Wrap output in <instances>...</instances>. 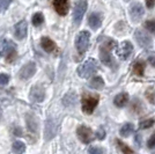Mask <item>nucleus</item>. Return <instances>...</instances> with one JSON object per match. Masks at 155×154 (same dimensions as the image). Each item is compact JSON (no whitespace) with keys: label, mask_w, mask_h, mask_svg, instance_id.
I'll list each match as a JSON object with an SVG mask.
<instances>
[{"label":"nucleus","mask_w":155,"mask_h":154,"mask_svg":"<svg viewBox=\"0 0 155 154\" xmlns=\"http://www.w3.org/2000/svg\"><path fill=\"white\" fill-rule=\"evenodd\" d=\"M26 125L27 130H28V137L30 139V142H35V140L38 138V130H39V124H38V118L36 116L28 112L26 114Z\"/></svg>","instance_id":"1"},{"label":"nucleus","mask_w":155,"mask_h":154,"mask_svg":"<svg viewBox=\"0 0 155 154\" xmlns=\"http://www.w3.org/2000/svg\"><path fill=\"white\" fill-rule=\"evenodd\" d=\"M97 71V63L95 59H88L86 60L84 64L80 65L78 67V74L80 78H84V79H87V78L91 77L93 74H95Z\"/></svg>","instance_id":"2"},{"label":"nucleus","mask_w":155,"mask_h":154,"mask_svg":"<svg viewBox=\"0 0 155 154\" xmlns=\"http://www.w3.org/2000/svg\"><path fill=\"white\" fill-rule=\"evenodd\" d=\"M89 38H91V34L86 30H82L78 34L77 38H75V48L79 55H84L87 51L88 45H89Z\"/></svg>","instance_id":"3"},{"label":"nucleus","mask_w":155,"mask_h":154,"mask_svg":"<svg viewBox=\"0 0 155 154\" xmlns=\"http://www.w3.org/2000/svg\"><path fill=\"white\" fill-rule=\"evenodd\" d=\"M98 104V96L97 95H91L84 93L82 96V111L87 115L93 114L94 109Z\"/></svg>","instance_id":"4"},{"label":"nucleus","mask_w":155,"mask_h":154,"mask_svg":"<svg viewBox=\"0 0 155 154\" xmlns=\"http://www.w3.org/2000/svg\"><path fill=\"white\" fill-rule=\"evenodd\" d=\"M87 1H77L75 5H74V13H73V22H74V26L78 27L80 25L81 20L84 18V14L86 13V9H87Z\"/></svg>","instance_id":"5"},{"label":"nucleus","mask_w":155,"mask_h":154,"mask_svg":"<svg viewBox=\"0 0 155 154\" xmlns=\"http://www.w3.org/2000/svg\"><path fill=\"white\" fill-rule=\"evenodd\" d=\"M134 37H136V41L138 42V44L140 45L141 48L147 49V48H150L152 44H153L152 37L142 29H137L136 32H134Z\"/></svg>","instance_id":"6"},{"label":"nucleus","mask_w":155,"mask_h":154,"mask_svg":"<svg viewBox=\"0 0 155 154\" xmlns=\"http://www.w3.org/2000/svg\"><path fill=\"white\" fill-rule=\"evenodd\" d=\"M45 99V89L42 85H34L30 89V100L32 102H43Z\"/></svg>","instance_id":"7"},{"label":"nucleus","mask_w":155,"mask_h":154,"mask_svg":"<svg viewBox=\"0 0 155 154\" xmlns=\"http://www.w3.org/2000/svg\"><path fill=\"white\" fill-rule=\"evenodd\" d=\"M130 16L133 22H138L140 21L141 18L145 14V9H143V6H142L140 2H133L131 6H130L129 9Z\"/></svg>","instance_id":"8"},{"label":"nucleus","mask_w":155,"mask_h":154,"mask_svg":"<svg viewBox=\"0 0 155 154\" xmlns=\"http://www.w3.org/2000/svg\"><path fill=\"white\" fill-rule=\"evenodd\" d=\"M5 53H7V60L9 59V57H15V44L11 41H6V39H2L0 41V57H2Z\"/></svg>","instance_id":"9"},{"label":"nucleus","mask_w":155,"mask_h":154,"mask_svg":"<svg viewBox=\"0 0 155 154\" xmlns=\"http://www.w3.org/2000/svg\"><path fill=\"white\" fill-rule=\"evenodd\" d=\"M35 72H36V65L34 62H29L21 67V70L19 71V78L22 80H28L35 74Z\"/></svg>","instance_id":"10"},{"label":"nucleus","mask_w":155,"mask_h":154,"mask_svg":"<svg viewBox=\"0 0 155 154\" xmlns=\"http://www.w3.org/2000/svg\"><path fill=\"white\" fill-rule=\"evenodd\" d=\"M77 136L84 144H89L93 140V131H91V129H89L88 126H84V125H80L77 129Z\"/></svg>","instance_id":"11"},{"label":"nucleus","mask_w":155,"mask_h":154,"mask_svg":"<svg viewBox=\"0 0 155 154\" xmlns=\"http://www.w3.org/2000/svg\"><path fill=\"white\" fill-rule=\"evenodd\" d=\"M133 51V45L129 41H124L123 43H120V45L118 46L117 49V56L120 58V59H127L130 57V55Z\"/></svg>","instance_id":"12"},{"label":"nucleus","mask_w":155,"mask_h":154,"mask_svg":"<svg viewBox=\"0 0 155 154\" xmlns=\"http://www.w3.org/2000/svg\"><path fill=\"white\" fill-rule=\"evenodd\" d=\"M27 32H28V23L26 20H21L14 27V35L18 39L25 38L27 36Z\"/></svg>","instance_id":"13"},{"label":"nucleus","mask_w":155,"mask_h":154,"mask_svg":"<svg viewBox=\"0 0 155 154\" xmlns=\"http://www.w3.org/2000/svg\"><path fill=\"white\" fill-rule=\"evenodd\" d=\"M52 5H53L54 11H56L59 15H61V16L66 15L67 12H68V9H70V4H68V1H66V0H54V1L52 2Z\"/></svg>","instance_id":"14"},{"label":"nucleus","mask_w":155,"mask_h":154,"mask_svg":"<svg viewBox=\"0 0 155 154\" xmlns=\"http://www.w3.org/2000/svg\"><path fill=\"white\" fill-rule=\"evenodd\" d=\"M56 133H57V125L53 122V119L49 118L45 123V139L50 140L56 136Z\"/></svg>","instance_id":"15"},{"label":"nucleus","mask_w":155,"mask_h":154,"mask_svg":"<svg viewBox=\"0 0 155 154\" xmlns=\"http://www.w3.org/2000/svg\"><path fill=\"white\" fill-rule=\"evenodd\" d=\"M88 23L94 30L98 29L102 25V15L100 13H91L88 18Z\"/></svg>","instance_id":"16"},{"label":"nucleus","mask_w":155,"mask_h":154,"mask_svg":"<svg viewBox=\"0 0 155 154\" xmlns=\"http://www.w3.org/2000/svg\"><path fill=\"white\" fill-rule=\"evenodd\" d=\"M41 45H42V48L46 52H53L56 50V46H57L56 43L50 37H46V36L42 37V39H41Z\"/></svg>","instance_id":"17"},{"label":"nucleus","mask_w":155,"mask_h":154,"mask_svg":"<svg viewBox=\"0 0 155 154\" xmlns=\"http://www.w3.org/2000/svg\"><path fill=\"white\" fill-rule=\"evenodd\" d=\"M127 102H129V95H127V93H120V94H118L114 99V103H115V105L118 107V108L125 107L127 104Z\"/></svg>","instance_id":"18"},{"label":"nucleus","mask_w":155,"mask_h":154,"mask_svg":"<svg viewBox=\"0 0 155 154\" xmlns=\"http://www.w3.org/2000/svg\"><path fill=\"white\" fill-rule=\"evenodd\" d=\"M100 58H101V62L104 65L111 66L112 59H111V56H110V51L108 49H105L104 46H101V49H100Z\"/></svg>","instance_id":"19"},{"label":"nucleus","mask_w":155,"mask_h":154,"mask_svg":"<svg viewBox=\"0 0 155 154\" xmlns=\"http://www.w3.org/2000/svg\"><path fill=\"white\" fill-rule=\"evenodd\" d=\"M89 87L93 88V89H97V90L102 89L104 87L103 79L101 77H94L91 80V82H89Z\"/></svg>","instance_id":"20"},{"label":"nucleus","mask_w":155,"mask_h":154,"mask_svg":"<svg viewBox=\"0 0 155 154\" xmlns=\"http://www.w3.org/2000/svg\"><path fill=\"white\" fill-rule=\"evenodd\" d=\"M133 130H134L133 124H132V123H126V124H124L123 126L120 128L119 133H120L122 137H129V136L133 132Z\"/></svg>","instance_id":"21"},{"label":"nucleus","mask_w":155,"mask_h":154,"mask_svg":"<svg viewBox=\"0 0 155 154\" xmlns=\"http://www.w3.org/2000/svg\"><path fill=\"white\" fill-rule=\"evenodd\" d=\"M12 148H13V152L15 154H22L25 153V151H26V145L21 140H16L13 142Z\"/></svg>","instance_id":"22"},{"label":"nucleus","mask_w":155,"mask_h":154,"mask_svg":"<svg viewBox=\"0 0 155 154\" xmlns=\"http://www.w3.org/2000/svg\"><path fill=\"white\" fill-rule=\"evenodd\" d=\"M133 72H134V74L139 75V77L143 75V72H145V63L141 62V60L134 63V65H133Z\"/></svg>","instance_id":"23"},{"label":"nucleus","mask_w":155,"mask_h":154,"mask_svg":"<svg viewBox=\"0 0 155 154\" xmlns=\"http://www.w3.org/2000/svg\"><path fill=\"white\" fill-rule=\"evenodd\" d=\"M63 101H64L65 105H73V104H75V101H77V96H75V94H73V93H70V94H67V95H66V96L63 99Z\"/></svg>","instance_id":"24"},{"label":"nucleus","mask_w":155,"mask_h":154,"mask_svg":"<svg viewBox=\"0 0 155 154\" xmlns=\"http://www.w3.org/2000/svg\"><path fill=\"white\" fill-rule=\"evenodd\" d=\"M43 22H44V16H43V14L42 13L34 14V16H32V25H34V26L38 27V26H41Z\"/></svg>","instance_id":"25"},{"label":"nucleus","mask_w":155,"mask_h":154,"mask_svg":"<svg viewBox=\"0 0 155 154\" xmlns=\"http://www.w3.org/2000/svg\"><path fill=\"white\" fill-rule=\"evenodd\" d=\"M117 145L119 146V148H120V151L123 152L124 154H133V151L131 149V148L126 145V144H124L123 141L120 140H117Z\"/></svg>","instance_id":"26"},{"label":"nucleus","mask_w":155,"mask_h":154,"mask_svg":"<svg viewBox=\"0 0 155 154\" xmlns=\"http://www.w3.org/2000/svg\"><path fill=\"white\" fill-rule=\"evenodd\" d=\"M154 119L153 118H149V119H143V121H141V122L139 123V128L140 129H148L150 128V126H153L154 125Z\"/></svg>","instance_id":"27"},{"label":"nucleus","mask_w":155,"mask_h":154,"mask_svg":"<svg viewBox=\"0 0 155 154\" xmlns=\"http://www.w3.org/2000/svg\"><path fill=\"white\" fill-rule=\"evenodd\" d=\"M145 28L150 32L152 34H155V20H148L145 22Z\"/></svg>","instance_id":"28"},{"label":"nucleus","mask_w":155,"mask_h":154,"mask_svg":"<svg viewBox=\"0 0 155 154\" xmlns=\"http://www.w3.org/2000/svg\"><path fill=\"white\" fill-rule=\"evenodd\" d=\"M142 109V105H141V102H140V100H138V99H134V102L132 104V110H134L137 114L138 112H140Z\"/></svg>","instance_id":"29"},{"label":"nucleus","mask_w":155,"mask_h":154,"mask_svg":"<svg viewBox=\"0 0 155 154\" xmlns=\"http://www.w3.org/2000/svg\"><path fill=\"white\" fill-rule=\"evenodd\" d=\"M89 154H104V149L102 147H98V146H93L88 149Z\"/></svg>","instance_id":"30"},{"label":"nucleus","mask_w":155,"mask_h":154,"mask_svg":"<svg viewBox=\"0 0 155 154\" xmlns=\"http://www.w3.org/2000/svg\"><path fill=\"white\" fill-rule=\"evenodd\" d=\"M116 45H117L116 41H114V39H108V41H107V43H105L103 46L105 48V49H108V50L110 51V50H112V49H114Z\"/></svg>","instance_id":"31"},{"label":"nucleus","mask_w":155,"mask_h":154,"mask_svg":"<svg viewBox=\"0 0 155 154\" xmlns=\"http://www.w3.org/2000/svg\"><path fill=\"white\" fill-rule=\"evenodd\" d=\"M95 136H96V138L98 139V140H103L104 138H105V131H104V130L102 128H100L96 131Z\"/></svg>","instance_id":"32"},{"label":"nucleus","mask_w":155,"mask_h":154,"mask_svg":"<svg viewBox=\"0 0 155 154\" xmlns=\"http://www.w3.org/2000/svg\"><path fill=\"white\" fill-rule=\"evenodd\" d=\"M11 5V0H0V12H4Z\"/></svg>","instance_id":"33"},{"label":"nucleus","mask_w":155,"mask_h":154,"mask_svg":"<svg viewBox=\"0 0 155 154\" xmlns=\"http://www.w3.org/2000/svg\"><path fill=\"white\" fill-rule=\"evenodd\" d=\"M9 81V77L6 73H0V85H6Z\"/></svg>","instance_id":"34"},{"label":"nucleus","mask_w":155,"mask_h":154,"mask_svg":"<svg viewBox=\"0 0 155 154\" xmlns=\"http://www.w3.org/2000/svg\"><path fill=\"white\" fill-rule=\"evenodd\" d=\"M148 63L153 67H155V52H150L148 53Z\"/></svg>","instance_id":"35"},{"label":"nucleus","mask_w":155,"mask_h":154,"mask_svg":"<svg viewBox=\"0 0 155 154\" xmlns=\"http://www.w3.org/2000/svg\"><path fill=\"white\" fill-rule=\"evenodd\" d=\"M147 146H148L149 148H154L155 147V133L148 139V141H147Z\"/></svg>","instance_id":"36"},{"label":"nucleus","mask_w":155,"mask_h":154,"mask_svg":"<svg viewBox=\"0 0 155 154\" xmlns=\"http://www.w3.org/2000/svg\"><path fill=\"white\" fill-rule=\"evenodd\" d=\"M14 135L22 136V131H21V128H15V129H14Z\"/></svg>","instance_id":"37"},{"label":"nucleus","mask_w":155,"mask_h":154,"mask_svg":"<svg viewBox=\"0 0 155 154\" xmlns=\"http://www.w3.org/2000/svg\"><path fill=\"white\" fill-rule=\"evenodd\" d=\"M146 5H147L148 8H152V7L155 5V1H147V2H146Z\"/></svg>","instance_id":"38"},{"label":"nucleus","mask_w":155,"mask_h":154,"mask_svg":"<svg viewBox=\"0 0 155 154\" xmlns=\"http://www.w3.org/2000/svg\"><path fill=\"white\" fill-rule=\"evenodd\" d=\"M0 118H1V112H0Z\"/></svg>","instance_id":"39"}]
</instances>
